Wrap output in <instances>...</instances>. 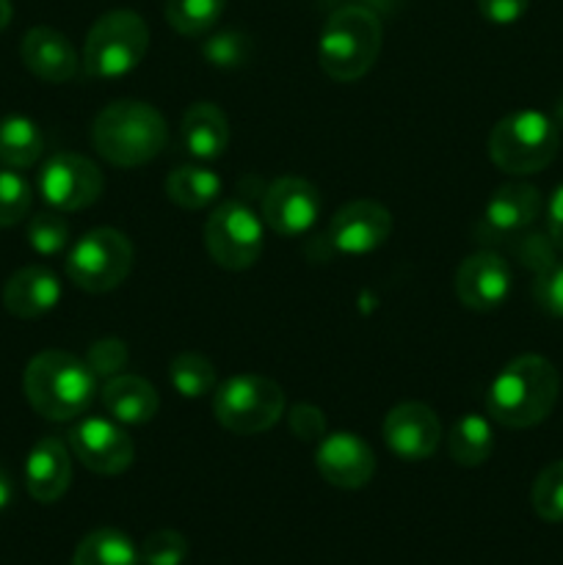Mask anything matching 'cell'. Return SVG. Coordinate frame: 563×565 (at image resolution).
Returning <instances> with one entry per match:
<instances>
[{
  "mask_svg": "<svg viewBox=\"0 0 563 565\" xmlns=\"http://www.w3.org/2000/svg\"><path fill=\"white\" fill-rule=\"evenodd\" d=\"M44 152V136L28 116L0 119V163L6 169H31Z\"/></svg>",
  "mask_w": 563,
  "mask_h": 565,
  "instance_id": "23",
  "label": "cell"
},
{
  "mask_svg": "<svg viewBox=\"0 0 563 565\" xmlns=\"http://www.w3.org/2000/svg\"><path fill=\"white\" fill-rule=\"evenodd\" d=\"M127 362H130V351L116 337H105V340L92 342V348L86 351V367L92 370L94 379H116L127 367Z\"/></svg>",
  "mask_w": 563,
  "mask_h": 565,
  "instance_id": "34",
  "label": "cell"
},
{
  "mask_svg": "<svg viewBox=\"0 0 563 565\" xmlns=\"http://www.w3.org/2000/svg\"><path fill=\"white\" fill-rule=\"evenodd\" d=\"M33 191L25 177L17 174L14 169L0 171V230L14 226L31 213Z\"/></svg>",
  "mask_w": 563,
  "mask_h": 565,
  "instance_id": "31",
  "label": "cell"
},
{
  "mask_svg": "<svg viewBox=\"0 0 563 565\" xmlns=\"http://www.w3.org/2000/svg\"><path fill=\"white\" fill-rule=\"evenodd\" d=\"M149 50V28L141 14L114 9L99 17L83 47V72L94 81H114L136 70Z\"/></svg>",
  "mask_w": 563,
  "mask_h": 565,
  "instance_id": "6",
  "label": "cell"
},
{
  "mask_svg": "<svg viewBox=\"0 0 563 565\" xmlns=\"http://www.w3.org/2000/svg\"><path fill=\"white\" fill-rule=\"evenodd\" d=\"M22 390L33 412L53 423L81 417L97 392V379L86 362L66 351H42L28 362Z\"/></svg>",
  "mask_w": 563,
  "mask_h": 565,
  "instance_id": "3",
  "label": "cell"
},
{
  "mask_svg": "<svg viewBox=\"0 0 563 565\" xmlns=\"http://www.w3.org/2000/svg\"><path fill=\"white\" fill-rule=\"evenodd\" d=\"M450 458L458 467H480L491 458L495 450V430H491L489 419L480 414H464L450 430Z\"/></svg>",
  "mask_w": 563,
  "mask_h": 565,
  "instance_id": "25",
  "label": "cell"
},
{
  "mask_svg": "<svg viewBox=\"0 0 563 565\" xmlns=\"http://www.w3.org/2000/svg\"><path fill=\"white\" fill-rule=\"evenodd\" d=\"M70 452L94 475H121L132 467L136 445L110 419L88 417L70 430Z\"/></svg>",
  "mask_w": 563,
  "mask_h": 565,
  "instance_id": "13",
  "label": "cell"
},
{
  "mask_svg": "<svg viewBox=\"0 0 563 565\" xmlns=\"http://www.w3.org/2000/svg\"><path fill=\"white\" fill-rule=\"evenodd\" d=\"M61 301L59 276L42 265H28L9 276L3 285L6 312L20 320H33L47 315Z\"/></svg>",
  "mask_w": 563,
  "mask_h": 565,
  "instance_id": "20",
  "label": "cell"
},
{
  "mask_svg": "<svg viewBox=\"0 0 563 565\" xmlns=\"http://www.w3.org/2000/svg\"><path fill=\"white\" fill-rule=\"evenodd\" d=\"M561 147V130L555 119L541 110H517L491 127L489 158L511 177L539 174L555 160Z\"/></svg>",
  "mask_w": 563,
  "mask_h": 565,
  "instance_id": "5",
  "label": "cell"
},
{
  "mask_svg": "<svg viewBox=\"0 0 563 565\" xmlns=\"http://www.w3.org/2000/svg\"><path fill=\"white\" fill-rule=\"evenodd\" d=\"M315 463H318L320 478L342 491L364 489L375 475V456L368 441L346 430L326 434L318 441Z\"/></svg>",
  "mask_w": 563,
  "mask_h": 565,
  "instance_id": "14",
  "label": "cell"
},
{
  "mask_svg": "<svg viewBox=\"0 0 563 565\" xmlns=\"http://www.w3.org/2000/svg\"><path fill=\"white\" fill-rule=\"evenodd\" d=\"M169 141V125L158 108L119 99L94 119L92 143L99 158L119 169H138L158 158Z\"/></svg>",
  "mask_w": 563,
  "mask_h": 565,
  "instance_id": "2",
  "label": "cell"
},
{
  "mask_svg": "<svg viewBox=\"0 0 563 565\" xmlns=\"http://www.w3.org/2000/svg\"><path fill=\"white\" fill-rule=\"evenodd\" d=\"M138 557L144 565H182L188 557V541L177 530H155L138 546Z\"/></svg>",
  "mask_w": 563,
  "mask_h": 565,
  "instance_id": "33",
  "label": "cell"
},
{
  "mask_svg": "<svg viewBox=\"0 0 563 565\" xmlns=\"http://www.w3.org/2000/svg\"><path fill=\"white\" fill-rule=\"evenodd\" d=\"M287 423L296 439L301 441H320L326 436V417L318 406H309V403H298L287 414Z\"/></svg>",
  "mask_w": 563,
  "mask_h": 565,
  "instance_id": "36",
  "label": "cell"
},
{
  "mask_svg": "<svg viewBox=\"0 0 563 565\" xmlns=\"http://www.w3.org/2000/svg\"><path fill=\"white\" fill-rule=\"evenodd\" d=\"M20 58L39 81L66 83L81 70V55L75 44L61 31L47 25H36L22 36Z\"/></svg>",
  "mask_w": 563,
  "mask_h": 565,
  "instance_id": "18",
  "label": "cell"
},
{
  "mask_svg": "<svg viewBox=\"0 0 563 565\" xmlns=\"http://www.w3.org/2000/svg\"><path fill=\"white\" fill-rule=\"evenodd\" d=\"M530 0H478V11L491 25H513L524 17Z\"/></svg>",
  "mask_w": 563,
  "mask_h": 565,
  "instance_id": "37",
  "label": "cell"
},
{
  "mask_svg": "<svg viewBox=\"0 0 563 565\" xmlns=\"http://www.w3.org/2000/svg\"><path fill=\"white\" fill-rule=\"evenodd\" d=\"M72 565H141V557L130 535L116 527H99L77 544Z\"/></svg>",
  "mask_w": 563,
  "mask_h": 565,
  "instance_id": "24",
  "label": "cell"
},
{
  "mask_svg": "<svg viewBox=\"0 0 563 565\" xmlns=\"http://www.w3.org/2000/svg\"><path fill=\"white\" fill-rule=\"evenodd\" d=\"M204 246L224 270H246L263 254V221L241 199L221 202L204 224Z\"/></svg>",
  "mask_w": 563,
  "mask_h": 565,
  "instance_id": "9",
  "label": "cell"
},
{
  "mask_svg": "<svg viewBox=\"0 0 563 565\" xmlns=\"http://www.w3.org/2000/svg\"><path fill=\"white\" fill-rule=\"evenodd\" d=\"M202 55L219 70H237L252 58V39L241 31H219L204 39Z\"/></svg>",
  "mask_w": 563,
  "mask_h": 565,
  "instance_id": "30",
  "label": "cell"
},
{
  "mask_svg": "<svg viewBox=\"0 0 563 565\" xmlns=\"http://www.w3.org/2000/svg\"><path fill=\"white\" fill-rule=\"evenodd\" d=\"M535 516L550 524L563 522V461H552L539 472L530 489Z\"/></svg>",
  "mask_w": 563,
  "mask_h": 565,
  "instance_id": "29",
  "label": "cell"
},
{
  "mask_svg": "<svg viewBox=\"0 0 563 565\" xmlns=\"http://www.w3.org/2000/svg\"><path fill=\"white\" fill-rule=\"evenodd\" d=\"M213 414L230 434H263L285 414V392L265 375H232L213 392Z\"/></svg>",
  "mask_w": 563,
  "mask_h": 565,
  "instance_id": "7",
  "label": "cell"
},
{
  "mask_svg": "<svg viewBox=\"0 0 563 565\" xmlns=\"http://www.w3.org/2000/svg\"><path fill=\"white\" fill-rule=\"evenodd\" d=\"M132 243L119 230L86 232L66 257V276L86 292H110L130 276Z\"/></svg>",
  "mask_w": 563,
  "mask_h": 565,
  "instance_id": "8",
  "label": "cell"
},
{
  "mask_svg": "<svg viewBox=\"0 0 563 565\" xmlns=\"http://www.w3.org/2000/svg\"><path fill=\"white\" fill-rule=\"evenodd\" d=\"M519 257L528 268L541 270L544 265H550L555 259V243L550 241V235H528L522 237V246H519Z\"/></svg>",
  "mask_w": 563,
  "mask_h": 565,
  "instance_id": "38",
  "label": "cell"
},
{
  "mask_svg": "<svg viewBox=\"0 0 563 565\" xmlns=\"http://www.w3.org/2000/svg\"><path fill=\"white\" fill-rule=\"evenodd\" d=\"M28 243L42 257H55L70 243V224L61 213H39L28 224Z\"/></svg>",
  "mask_w": 563,
  "mask_h": 565,
  "instance_id": "32",
  "label": "cell"
},
{
  "mask_svg": "<svg viewBox=\"0 0 563 565\" xmlns=\"http://www.w3.org/2000/svg\"><path fill=\"white\" fill-rule=\"evenodd\" d=\"M381 42H384V28L375 11L364 6H342L320 31V70L337 83L359 81L379 61Z\"/></svg>",
  "mask_w": 563,
  "mask_h": 565,
  "instance_id": "4",
  "label": "cell"
},
{
  "mask_svg": "<svg viewBox=\"0 0 563 565\" xmlns=\"http://www.w3.org/2000/svg\"><path fill=\"white\" fill-rule=\"evenodd\" d=\"M11 22V0H0V31H6Z\"/></svg>",
  "mask_w": 563,
  "mask_h": 565,
  "instance_id": "41",
  "label": "cell"
},
{
  "mask_svg": "<svg viewBox=\"0 0 563 565\" xmlns=\"http://www.w3.org/2000/svg\"><path fill=\"white\" fill-rule=\"evenodd\" d=\"M11 502V478L6 475V469L0 467V511Z\"/></svg>",
  "mask_w": 563,
  "mask_h": 565,
  "instance_id": "40",
  "label": "cell"
},
{
  "mask_svg": "<svg viewBox=\"0 0 563 565\" xmlns=\"http://www.w3.org/2000/svg\"><path fill=\"white\" fill-rule=\"evenodd\" d=\"M555 125L563 127V94H561V99L555 103Z\"/></svg>",
  "mask_w": 563,
  "mask_h": 565,
  "instance_id": "42",
  "label": "cell"
},
{
  "mask_svg": "<svg viewBox=\"0 0 563 565\" xmlns=\"http://www.w3.org/2000/svg\"><path fill=\"white\" fill-rule=\"evenodd\" d=\"M182 149L196 160H215L230 147V121L215 103H193L180 125Z\"/></svg>",
  "mask_w": 563,
  "mask_h": 565,
  "instance_id": "22",
  "label": "cell"
},
{
  "mask_svg": "<svg viewBox=\"0 0 563 565\" xmlns=\"http://www.w3.org/2000/svg\"><path fill=\"white\" fill-rule=\"evenodd\" d=\"M166 193L182 210H202L213 204L221 193V180L204 166H180L166 180Z\"/></svg>",
  "mask_w": 563,
  "mask_h": 565,
  "instance_id": "26",
  "label": "cell"
},
{
  "mask_svg": "<svg viewBox=\"0 0 563 565\" xmlns=\"http://www.w3.org/2000/svg\"><path fill=\"white\" fill-rule=\"evenodd\" d=\"M99 401H103L110 419H116L119 425L152 423L155 414H158L160 408V397L158 392H155V386L149 384V381L138 379V375L125 373L105 381Z\"/></svg>",
  "mask_w": 563,
  "mask_h": 565,
  "instance_id": "21",
  "label": "cell"
},
{
  "mask_svg": "<svg viewBox=\"0 0 563 565\" xmlns=\"http://www.w3.org/2000/svg\"><path fill=\"white\" fill-rule=\"evenodd\" d=\"M533 298L546 315H552V318H563V263L561 259H552L550 265L535 270Z\"/></svg>",
  "mask_w": 563,
  "mask_h": 565,
  "instance_id": "35",
  "label": "cell"
},
{
  "mask_svg": "<svg viewBox=\"0 0 563 565\" xmlns=\"http://www.w3.org/2000/svg\"><path fill=\"white\" fill-rule=\"evenodd\" d=\"M561 395V375L550 359L524 353L508 362L486 392V412L502 428H533L544 423Z\"/></svg>",
  "mask_w": 563,
  "mask_h": 565,
  "instance_id": "1",
  "label": "cell"
},
{
  "mask_svg": "<svg viewBox=\"0 0 563 565\" xmlns=\"http://www.w3.org/2000/svg\"><path fill=\"white\" fill-rule=\"evenodd\" d=\"M541 213V193L528 182H508L497 188L486 202L484 218H480V235L486 241H506L519 237Z\"/></svg>",
  "mask_w": 563,
  "mask_h": 565,
  "instance_id": "17",
  "label": "cell"
},
{
  "mask_svg": "<svg viewBox=\"0 0 563 565\" xmlns=\"http://www.w3.org/2000/svg\"><path fill=\"white\" fill-rule=\"evenodd\" d=\"M105 177L86 154L59 152L39 171V193L59 213L92 207L103 196Z\"/></svg>",
  "mask_w": 563,
  "mask_h": 565,
  "instance_id": "10",
  "label": "cell"
},
{
  "mask_svg": "<svg viewBox=\"0 0 563 565\" xmlns=\"http://www.w3.org/2000/svg\"><path fill=\"white\" fill-rule=\"evenodd\" d=\"M169 381L188 401H196V397H204L219 390V375H215L213 362L193 351H182L171 359Z\"/></svg>",
  "mask_w": 563,
  "mask_h": 565,
  "instance_id": "27",
  "label": "cell"
},
{
  "mask_svg": "<svg viewBox=\"0 0 563 565\" xmlns=\"http://www.w3.org/2000/svg\"><path fill=\"white\" fill-rule=\"evenodd\" d=\"M384 445L401 461H425L436 452L442 439L439 417L425 403H401L384 419Z\"/></svg>",
  "mask_w": 563,
  "mask_h": 565,
  "instance_id": "15",
  "label": "cell"
},
{
  "mask_svg": "<svg viewBox=\"0 0 563 565\" xmlns=\"http://www.w3.org/2000/svg\"><path fill=\"white\" fill-rule=\"evenodd\" d=\"M72 483L70 445L59 436H42L25 461L28 494L42 505L59 502Z\"/></svg>",
  "mask_w": 563,
  "mask_h": 565,
  "instance_id": "19",
  "label": "cell"
},
{
  "mask_svg": "<svg viewBox=\"0 0 563 565\" xmlns=\"http://www.w3.org/2000/svg\"><path fill=\"white\" fill-rule=\"evenodd\" d=\"M323 199L304 177H279L263 193V221L282 237H301L318 224Z\"/></svg>",
  "mask_w": 563,
  "mask_h": 565,
  "instance_id": "12",
  "label": "cell"
},
{
  "mask_svg": "<svg viewBox=\"0 0 563 565\" xmlns=\"http://www.w3.org/2000/svg\"><path fill=\"white\" fill-rule=\"evenodd\" d=\"M546 235L555 243L557 252L563 254V185L555 188L550 207H546Z\"/></svg>",
  "mask_w": 563,
  "mask_h": 565,
  "instance_id": "39",
  "label": "cell"
},
{
  "mask_svg": "<svg viewBox=\"0 0 563 565\" xmlns=\"http://www.w3.org/2000/svg\"><path fill=\"white\" fill-rule=\"evenodd\" d=\"M392 235V213L373 199L348 202L331 215L326 230V246L334 254L362 257L384 246Z\"/></svg>",
  "mask_w": 563,
  "mask_h": 565,
  "instance_id": "11",
  "label": "cell"
},
{
  "mask_svg": "<svg viewBox=\"0 0 563 565\" xmlns=\"http://www.w3.org/2000/svg\"><path fill=\"white\" fill-rule=\"evenodd\" d=\"M511 292V268L495 252H475L458 265L456 298L472 312H491L502 307Z\"/></svg>",
  "mask_w": 563,
  "mask_h": 565,
  "instance_id": "16",
  "label": "cell"
},
{
  "mask_svg": "<svg viewBox=\"0 0 563 565\" xmlns=\"http://www.w3.org/2000/svg\"><path fill=\"white\" fill-rule=\"evenodd\" d=\"M226 0H166V22L180 36H204L224 14Z\"/></svg>",
  "mask_w": 563,
  "mask_h": 565,
  "instance_id": "28",
  "label": "cell"
}]
</instances>
